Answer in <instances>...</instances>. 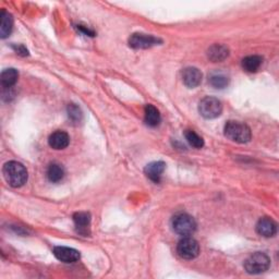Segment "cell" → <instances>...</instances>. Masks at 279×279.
I'll use <instances>...</instances> for the list:
<instances>
[{"instance_id": "1", "label": "cell", "mask_w": 279, "mask_h": 279, "mask_svg": "<svg viewBox=\"0 0 279 279\" xmlns=\"http://www.w3.org/2000/svg\"><path fill=\"white\" fill-rule=\"evenodd\" d=\"M4 177L7 182L13 188H20L26 183L27 181V170L25 167L18 162H8L4 166Z\"/></svg>"}, {"instance_id": "2", "label": "cell", "mask_w": 279, "mask_h": 279, "mask_svg": "<svg viewBox=\"0 0 279 279\" xmlns=\"http://www.w3.org/2000/svg\"><path fill=\"white\" fill-rule=\"evenodd\" d=\"M225 135L230 141L244 144L250 142L252 133L247 124L238 121H228L225 125Z\"/></svg>"}, {"instance_id": "3", "label": "cell", "mask_w": 279, "mask_h": 279, "mask_svg": "<svg viewBox=\"0 0 279 279\" xmlns=\"http://www.w3.org/2000/svg\"><path fill=\"white\" fill-rule=\"evenodd\" d=\"M270 260L269 257L262 252H256L252 255H250L244 262V268L249 274L257 275L262 274L269 268Z\"/></svg>"}, {"instance_id": "4", "label": "cell", "mask_w": 279, "mask_h": 279, "mask_svg": "<svg viewBox=\"0 0 279 279\" xmlns=\"http://www.w3.org/2000/svg\"><path fill=\"white\" fill-rule=\"evenodd\" d=\"M172 228L176 234L182 237H189L197 229V222L189 214L180 213L172 218Z\"/></svg>"}, {"instance_id": "5", "label": "cell", "mask_w": 279, "mask_h": 279, "mask_svg": "<svg viewBox=\"0 0 279 279\" xmlns=\"http://www.w3.org/2000/svg\"><path fill=\"white\" fill-rule=\"evenodd\" d=\"M199 111L202 117L205 119H214L221 115L222 105L216 97L207 96L202 100L199 104Z\"/></svg>"}, {"instance_id": "6", "label": "cell", "mask_w": 279, "mask_h": 279, "mask_svg": "<svg viewBox=\"0 0 279 279\" xmlns=\"http://www.w3.org/2000/svg\"><path fill=\"white\" fill-rule=\"evenodd\" d=\"M177 252L181 259L193 260L195 257H198L200 253V246L198 241L191 238V237H183V239L180 240L178 243Z\"/></svg>"}, {"instance_id": "7", "label": "cell", "mask_w": 279, "mask_h": 279, "mask_svg": "<svg viewBox=\"0 0 279 279\" xmlns=\"http://www.w3.org/2000/svg\"><path fill=\"white\" fill-rule=\"evenodd\" d=\"M159 43H162V40L159 38L153 36V35L142 33L132 34L129 38V45L134 50H146V48L156 46Z\"/></svg>"}, {"instance_id": "8", "label": "cell", "mask_w": 279, "mask_h": 279, "mask_svg": "<svg viewBox=\"0 0 279 279\" xmlns=\"http://www.w3.org/2000/svg\"><path fill=\"white\" fill-rule=\"evenodd\" d=\"M53 253L56 256V259L67 264L75 263L80 260V252L72 248L56 247L53 251Z\"/></svg>"}, {"instance_id": "9", "label": "cell", "mask_w": 279, "mask_h": 279, "mask_svg": "<svg viewBox=\"0 0 279 279\" xmlns=\"http://www.w3.org/2000/svg\"><path fill=\"white\" fill-rule=\"evenodd\" d=\"M202 76L203 75H202V72L198 68H194V67L185 68L182 71L183 84L189 88L197 87L201 84Z\"/></svg>"}, {"instance_id": "10", "label": "cell", "mask_w": 279, "mask_h": 279, "mask_svg": "<svg viewBox=\"0 0 279 279\" xmlns=\"http://www.w3.org/2000/svg\"><path fill=\"white\" fill-rule=\"evenodd\" d=\"M256 232L265 238H270L277 232V224L269 217H263L257 221Z\"/></svg>"}, {"instance_id": "11", "label": "cell", "mask_w": 279, "mask_h": 279, "mask_svg": "<svg viewBox=\"0 0 279 279\" xmlns=\"http://www.w3.org/2000/svg\"><path fill=\"white\" fill-rule=\"evenodd\" d=\"M48 143L54 150H65L70 143V136L67 132L57 130L51 134L50 138H48Z\"/></svg>"}, {"instance_id": "12", "label": "cell", "mask_w": 279, "mask_h": 279, "mask_svg": "<svg viewBox=\"0 0 279 279\" xmlns=\"http://www.w3.org/2000/svg\"><path fill=\"white\" fill-rule=\"evenodd\" d=\"M166 168V164L164 162H153L149 164L145 167L144 172L150 180H152L153 182L158 183L160 181V178H162V174L164 173Z\"/></svg>"}, {"instance_id": "13", "label": "cell", "mask_w": 279, "mask_h": 279, "mask_svg": "<svg viewBox=\"0 0 279 279\" xmlns=\"http://www.w3.org/2000/svg\"><path fill=\"white\" fill-rule=\"evenodd\" d=\"M207 56L208 59L212 60L213 62H220L224 61L228 57L229 51L226 46L216 44L208 48Z\"/></svg>"}, {"instance_id": "14", "label": "cell", "mask_w": 279, "mask_h": 279, "mask_svg": "<svg viewBox=\"0 0 279 279\" xmlns=\"http://www.w3.org/2000/svg\"><path fill=\"white\" fill-rule=\"evenodd\" d=\"M144 113H145L144 114V121L146 124L149 125V127L155 128L160 123L162 117H160L159 111L155 106H153V105H146Z\"/></svg>"}, {"instance_id": "15", "label": "cell", "mask_w": 279, "mask_h": 279, "mask_svg": "<svg viewBox=\"0 0 279 279\" xmlns=\"http://www.w3.org/2000/svg\"><path fill=\"white\" fill-rule=\"evenodd\" d=\"M263 58L261 56L257 55H252V56H248V57L242 59V68L246 70L247 72H255L259 70V68L262 65Z\"/></svg>"}, {"instance_id": "16", "label": "cell", "mask_w": 279, "mask_h": 279, "mask_svg": "<svg viewBox=\"0 0 279 279\" xmlns=\"http://www.w3.org/2000/svg\"><path fill=\"white\" fill-rule=\"evenodd\" d=\"M18 78H19V73L17 70L10 68V69H6L5 71H3L0 81H2V85L4 88H11L17 83Z\"/></svg>"}, {"instance_id": "17", "label": "cell", "mask_w": 279, "mask_h": 279, "mask_svg": "<svg viewBox=\"0 0 279 279\" xmlns=\"http://www.w3.org/2000/svg\"><path fill=\"white\" fill-rule=\"evenodd\" d=\"M13 29V19L6 10L2 11V24H0V36L2 38L8 37Z\"/></svg>"}, {"instance_id": "18", "label": "cell", "mask_w": 279, "mask_h": 279, "mask_svg": "<svg viewBox=\"0 0 279 279\" xmlns=\"http://www.w3.org/2000/svg\"><path fill=\"white\" fill-rule=\"evenodd\" d=\"M47 177L51 182H59L65 177L64 167L59 164H52L47 169Z\"/></svg>"}, {"instance_id": "19", "label": "cell", "mask_w": 279, "mask_h": 279, "mask_svg": "<svg viewBox=\"0 0 279 279\" xmlns=\"http://www.w3.org/2000/svg\"><path fill=\"white\" fill-rule=\"evenodd\" d=\"M73 221L75 224V227L80 229V231H82V230H86L90 222V215L85 212L75 213L73 215Z\"/></svg>"}, {"instance_id": "20", "label": "cell", "mask_w": 279, "mask_h": 279, "mask_svg": "<svg viewBox=\"0 0 279 279\" xmlns=\"http://www.w3.org/2000/svg\"><path fill=\"white\" fill-rule=\"evenodd\" d=\"M184 136L188 143H189L194 149H202L204 146V140L202 138L198 133H195L193 130H185Z\"/></svg>"}, {"instance_id": "21", "label": "cell", "mask_w": 279, "mask_h": 279, "mask_svg": "<svg viewBox=\"0 0 279 279\" xmlns=\"http://www.w3.org/2000/svg\"><path fill=\"white\" fill-rule=\"evenodd\" d=\"M208 82H209V84H211L213 87L221 89V88L227 87L229 80H228L227 76L224 75V74L214 73V74H212L211 76H209Z\"/></svg>"}, {"instance_id": "22", "label": "cell", "mask_w": 279, "mask_h": 279, "mask_svg": "<svg viewBox=\"0 0 279 279\" xmlns=\"http://www.w3.org/2000/svg\"><path fill=\"white\" fill-rule=\"evenodd\" d=\"M68 117L72 122L79 123L82 120V117H83L80 107L76 106L75 104H70L68 106Z\"/></svg>"}, {"instance_id": "23", "label": "cell", "mask_w": 279, "mask_h": 279, "mask_svg": "<svg viewBox=\"0 0 279 279\" xmlns=\"http://www.w3.org/2000/svg\"><path fill=\"white\" fill-rule=\"evenodd\" d=\"M78 30L82 33H84L85 35H88V36H94L95 33L93 31H90L88 30L86 26H83V25H78Z\"/></svg>"}, {"instance_id": "24", "label": "cell", "mask_w": 279, "mask_h": 279, "mask_svg": "<svg viewBox=\"0 0 279 279\" xmlns=\"http://www.w3.org/2000/svg\"><path fill=\"white\" fill-rule=\"evenodd\" d=\"M15 50H16L17 54H19V55H22V56H26L27 55V50H26V48L24 46H22V45L15 46Z\"/></svg>"}]
</instances>
